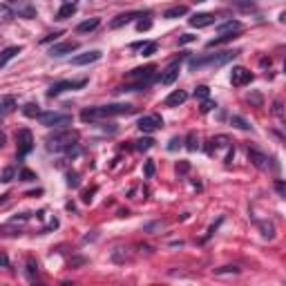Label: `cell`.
I'll return each instance as SVG.
<instances>
[{"label":"cell","mask_w":286,"mask_h":286,"mask_svg":"<svg viewBox=\"0 0 286 286\" xmlns=\"http://www.w3.org/2000/svg\"><path fill=\"white\" fill-rule=\"evenodd\" d=\"M67 186H72V188H76V186H78V175H76V172H69V175H67Z\"/></svg>","instance_id":"35"},{"label":"cell","mask_w":286,"mask_h":286,"mask_svg":"<svg viewBox=\"0 0 286 286\" xmlns=\"http://www.w3.org/2000/svg\"><path fill=\"white\" fill-rule=\"evenodd\" d=\"M134 143H136V150H141V152H143V150H150V148L155 146V141H152L150 136H146V139H139V141H134Z\"/></svg>","instance_id":"24"},{"label":"cell","mask_w":286,"mask_h":286,"mask_svg":"<svg viewBox=\"0 0 286 286\" xmlns=\"http://www.w3.org/2000/svg\"><path fill=\"white\" fill-rule=\"evenodd\" d=\"M230 123H233L235 127H239V130H248V127H251L242 117H233V119H230Z\"/></svg>","instance_id":"29"},{"label":"cell","mask_w":286,"mask_h":286,"mask_svg":"<svg viewBox=\"0 0 286 286\" xmlns=\"http://www.w3.org/2000/svg\"><path fill=\"white\" fill-rule=\"evenodd\" d=\"M38 121H40V126H45V127L72 126V117H69V114H59V112H40Z\"/></svg>","instance_id":"3"},{"label":"cell","mask_w":286,"mask_h":286,"mask_svg":"<svg viewBox=\"0 0 286 286\" xmlns=\"http://www.w3.org/2000/svg\"><path fill=\"white\" fill-rule=\"evenodd\" d=\"M98 59H101V52H98V49H94V52L81 54V56H74L72 63L74 65H90V63H94V61H98Z\"/></svg>","instance_id":"12"},{"label":"cell","mask_w":286,"mask_h":286,"mask_svg":"<svg viewBox=\"0 0 286 286\" xmlns=\"http://www.w3.org/2000/svg\"><path fill=\"white\" fill-rule=\"evenodd\" d=\"M152 175H155V163L148 161V163H146V177H152Z\"/></svg>","instance_id":"39"},{"label":"cell","mask_w":286,"mask_h":286,"mask_svg":"<svg viewBox=\"0 0 286 286\" xmlns=\"http://www.w3.org/2000/svg\"><path fill=\"white\" fill-rule=\"evenodd\" d=\"M14 175H16L14 168H5V170H2V181H5V184H9V181L14 179Z\"/></svg>","instance_id":"30"},{"label":"cell","mask_w":286,"mask_h":286,"mask_svg":"<svg viewBox=\"0 0 286 286\" xmlns=\"http://www.w3.org/2000/svg\"><path fill=\"white\" fill-rule=\"evenodd\" d=\"M248 159H251L253 163H255L259 170H266V168H268V157H266V155H262V152L248 150Z\"/></svg>","instance_id":"15"},{"label":"cell","mask_w":286,"mask_h":286,"mask_svg":"<svg viewBox=\"0 0 286 286\" xmlns=\"http://www.w3.org/2000/svg\"><path fill=\"white\" fill-rule=\"evenodd\" d=\"M85 78H78V81H61V83H54L52 88H49V96H56V94H61V92H65V90H78V88H83L85 85Z\"/></svg>","instance_id":"6"},{"label":"cell","mask_w":286,"mask_h":286,"mask_svg":"<svg viewBox=\"0 0 286 286\" xmlns=\"http://www.w3.org/2000/svg\"><path fill=\"white\" fill-rule=\"evenodd\" d=\"M150 27H152L150 20H139V23H136V30H139V32H148Z\"/></svg>","instance_id":"32"},{"label":"cell","mask_w":286,"mask_h":286,"mask_svg":"<svg viewBox=\"0 0 286 286\" xmlns=\"http://www.w3.org/2000/svg\"><path fill=\"white\" fill-rule=\"evenodd\" d=\"M20 177H23V181H34L36 175L32 172V170H20Z\"/></svg>","instance_id":"34"},{"label":"cell","mask_w":286,"mask_h":286,"mask_svg":"<svg viewBox=\"0 0 286 286\" xmlns=\"http://www.w3.org/2000/svg\"><path fill=\"white\" fill-rule=\"evenodd\" d=\"M78 143V132L76 130H63V132H56L54 136L47 139V150L52 152H63L69 150Z\"/></svg>","instance_id":"2"},{"label":"cell","mask_w":286,"mask_h":286,"mask_svg":"<svg viewBox=\"0 0 286 286\" xmlns=\"http://www.w3.org/2000/svg\"><path fill=\"white\" fill-rule=\"evenodd\" d=\"M275 188H277V192H280V194H284V184H282V181H277Z\"/></svg>","instance_id":"42"},{"label":"cell","mask_w":286,"mask_h":286,"mask_svg":"<svg viewBox=\"0 0 286 286\" xmlns=\"http://www.w3.org/2000/svg\"><path fill=\"white\" fill-rule=\"evenodd\" d=\"M253 81V72H248L246 67H233L230 72V83H233L235 88H244L248 83Z\"/></svg>","instance_id":"7"},{"label":"cell","mask_w":286,"mask_h":286,"mask_svg":"<svg viewBox=\"0 0 286 286\" xmlns=\"http://www.w3.org/2000/svg\"><path fill=\"white\" fill-rule=\"evenodd\" d=\"M59 36H63V32H54V34H49V36H45L43 38V43H49V40H56Z\"/></svg>","instance_id":"38"},{"label":"cell","mask_w":286,"mask_h":286,"mask_svg":"<svg viewBox=\"0 0 286 286\" xmlns=\"http://www.w3.org/2000/svg\"><path fill=\"white\" fill-rule=\"evenodd\" d=\"M186 14H188V7H186V5H179V7H172V9L165 11L163 18H170V20H172V18H179V16H186Z\"/></svg>","instance_id":"21"},{"label":"cell","mask_w":286,"mask_h":286,"mask_svg":"<svg viewBox=\"0 0 286 286\" xmlns=\"http://www.w3.org/2000/svg\"><path fill=\"white\" fill-rule=\"evenodd\" d=\"M157 47H159V45H157V43H146V45H139V49H141V54H143V56H152V54L157 52Z\"/></svg>","instance_id":"25"},{"label":"cell","mask_w":286,"mask_h":286,"mask_svg":"<svg viewBox=\"0 0 286 286\" xmlns=\"http://www.w3.org/2000/svg\"><path fill=\"white\" fill-rule=\"evenodd\" d=\"M215 107V103L213 101H208V98H204V103H201V114H208L210 110Z\"/></svg>","instance_id":"31"},{"label":"cell","mask_w":286,"mask_h":286,"mask_svg":"<svg viewBox=\"0 0 286 286\" xmlns=\"http://www.w3.org/2000/svg\"><path fill=\"white\" fill-rule=\"evenodd\" d=\"M157 72V67L155 65H146V67H136V69H132L130 72V78H143V81H150L152 78V74Z\"/></svg>","instance_id":"11"},{"label":"cell","mask_w":286,"mask_h":286,"mask_svg":"<svg viewBox=\"0 0 286 286\" xmlns=\"http://www.w3.org/2000/svg\"><path fill=\"white\" fill-rule=\"evenodd\" d=\"M23 114H25V117L34 119V117H38V114H40V110H38V105H36V103H27V105L23 107Z\"/></svg>","instance_id":"23"},{"label":"cell","mask_w":286,"mask_h":286,"mask_svg":"<svg viewBox=\"0 0 286 286\" xmlns=\"http://www.w3.org/2000/svg\"><path fill=\"white\" fill-rule=\"evenodd\" d=\"M11 18H14V9L9 5H0V20L2 23H9Z\"/></svg>","instance_id":"22"},{"label":"cell","mask_w":286,"mask_h":286,"mask_svg":"<svg viewBox=\"0 0 286 286\" xmlns=\"http://www.w3.org/2000/svg\"><path fill=\"white\" fill-rule=\"evenodd\" d=\"M5 146V134H0V148Z\"/></svg>","instance_id":"43"},{"label":"cell","mask_w":286,"mask_h":286,"mask_svg":"<svg viewBox=\"0 0 286 286\" xmlns=\"http://www.w3.org/2000/svg\"><path fill=\"white\" fill-rule=\"evenodd\" d=\"M186 98H188V94H186L184 90H175V92L163 101V105L165 107H177V105H181V103H186Z\"/></svg>","instance_id":"10"},{"label":"cell","mask_w":286,"mask_h":286,"mask_svg":"<svg viewBox=\"0 0 286 286\" xmlns=\"http://www.w3.org/2000/svg\"><path fill=\"white\" fill-rule=\"evenodd\" d=\"M16 98L14 96H5L2 101H0V117H7V114H11V112L16 110Z\"/></svg>","instance_id":"16"},{"label":"cell","mask_w":286,"mask_h":286,"mask_svg":"<svg viewBox=\"0 0 286 286\" xmlns=\"http://www.w3.org/2000/svg\"><path fill=\"white\" fill-rule=\"evenodd\" d=\"M181 143H184V141H181L179 136H175V139H170V146H168V150H172V152H175L177 148H181Z\"/></svg>","instance_id":"33"},{"label":"cell","mask_w":286,"mask_h":286,"mask_svg":"<svg viewBox=\"0 0 286 286\" xmlns=\"http://www.w3.org/2000/svg\"><path fill=\"white\" fill-rule=\"evenodd\" d=\"M273 112H275V117L284 119V112H282V101H275V105H273Z\"/></svg>","instance_id":"36"},{"label":"cell","mask_w":286,"mask_h":286,"mask_svg":"<svg viewBox=\"0 0 286 286\" xmlns=\"http://www.w3.org/2000/svg\"><path fill=\"white\" fill-rule=\"evenodd\" d=\"M63 2H69V5H76V0H63Z\"/></svg>","instance_id":"44"},{"label":"cell","mask_w":286,"mask_h":286,"mask_svg":"<svg viewBox=\"0 0 286 286\" xmlns=\"http://www.w3.org/2000/svg\"><path fill=\"white\" fill-rule=\"evenodd\" d=\"M186 141H188V150H190V152H194V150L199 148V143H197V134H194V132H190L188 139H186Z\"/></svg>","instance_id":"28"},{"label":"cell","mask_w":286,"mask_h":286,"mask_svg":"<svg viewBox=\"0 0 286 286\" xmlns=\"http://www.w3.org/2000/svg\"><path fill=\"white\" fill-rule=\"evenodd\" d=\"M134 105H127V103H117V105H101V107H90V110L81 112V119L85 123L88 121H98V119H107V117H121V114H132Z\"/></svg>","instance_id":"1"},{"label":"cell","mask_w":286,"mask_h":286,"mask_svg":"<svg viewBox=\"0 0 286 286\" xmlns=\"http://www.w3.org/2000/svg\"><path fill=\"white\" fill-rule=\"evenodd\" d=\"M213 23H215V16L213 14H194L192 18H190V25H192V27H197V30H201V27H210Z\"/></svg>","instance_id":"9"},{"label":"cell","mask_w":286,"mask_h":286,"mask_svg":"<svg viewBox=\"0 0 286 286\" xmlns=\"http://www.w3.org/2000/svg\"><path fill=\"white\" fill-rule=\"evenodd\" d=\"M188 168H190V165L184 161V163H179V165H177V172H188Z\"/></svg>","instance_id":"40"},{"label":"cell","mask_w":286,"mask_h":286,"mask_svg":"<svg viewBox=\"0 0 286 286\" xmlns=\"http://www.w3.org/2000/svg\"><path fill=\"white\" fill-rule=\"evenodd\" d=\"M11 2H25V0H11Z\"/></svg>","instance_id":"45"},{"label":"cell","mask_w":286,"mask_h":286,"mask_svg":"<svg viewBox=\"0 0 286 286\" xmlns=\"http://www.w3.org/2000/svg\"><path fill=\"white\" fill-rule=\"evenodd\" d=\"M16 141H18V155L25 157L30 155L32 148H34V139H32V132L30 130H18V134H16Z\"/></svg>","instance_id":"5"},{"label":"cell","mask_w":286,"mask_h":286,"mask_svg":"<svg viewBox=\"0 0 286 286\" xmlns=\"http://www.w3.org/2000/svg\"><path fill=\"white\" fill-rule=\"evenodd\" d=\"M78 49V43L76 40H67V43H59V45H54L52 49H49V54L52 56H65V54H72Z\"/></svg>","instance_id":"8"},{"label":"cell","mask_w":286,"mask_h":286,"mask_svg":"<svg viewBox=\"0 0 286 286\" xmlns=\"http://www.w3.org/2000/svg\"><path fill=\"white\" fill-rule=\"evenodd\" d=\"M259 228H262V230H264V237H268V239H271V237H275V226H273V223H266V222H262V223H259Z\"/></svg>","instance_id":"26"},{"label":"cell","mask_w":286,"mask_h":286,"mask_svg":"<svg viewBox=\"0 0 286 286\" xmlns=\"http://www.w3.org/2000/svg\"><path fill=\"white\" fill-rule=\"evenodd\" d=\"M242 30V25L237 23V20H228V23H223L222 27H219V34H237V32Z\"/></svg>","instance_id":"18"},{"label":"cell","mask_w":286,"mask_h":286,"mask_svg":"<svg viewBox=\"0 0 286 286\" xmlns=\"http://www.w3.org/2000/svg\"><path fill=\"white\" fill-rule=\"evenodd\" d=\"M197 2H204V0H197Z\"/></svg>","instance_id":"46"},{"label":"cell","mask_w":286,"mask_h":286,"mask_svg":"<svg viewBox=\"0 0 286 286\" xmlns=\"http://www.w3.org/2000/svg\"><path fill=\"white\" fill-rule=\"evenodd\" d=\"M208 94H210V90L206 88V85H199V88L194 90V98H201V101H204V98H208Z\"/></svg>","instance_id":"27"},{"label":"cell","mask_w":286,"mask_h":286,"mask_svg":"<svg viewBox=\"0 0 286 286\" xmlns=\"http://www.w3.org/2000/svg\"><path fill=\"white\" fill-rule=\"evenodd\" d=\"M161 127H163V119L159 114H146V117L139 119V130L143 134H152V132L161 130Z\"/></svg>","instance_id":"4"},{"label":"cell","mask_w":286,"mask_h":286,"mask_svg":"<svg viewBox=\"0 0 286 286\" xmlns=\"http://www.w3.org/2000/svg\"><path fill=\"white\" fill-rule=\"evenodd\" d=\"M98 23H101V20L98 18H90V20H85V23H81L76 27V32H81V34H85V32H94L98 27Z\"/></svg>","instance_id":"19"},{"label":"cell","mask_w":286,"mask_h":286,"mask_svg":"<svg viewBox=\"0 0 286 286\" xmlns=\"http://www.w3.org/2000/svg\"><path fill=\"white\" fill-rule=\"evenodd\" d=\"M134 18H139V14L136 11H127V14H119L117 18L112 20L110 23V27L112 30H119V27H123V25H127L130 20H134Z\"/></svg>","instance_id":"13"},{"label":"cell","mask_w":286,"mask_h":286,"mask_svg":"<svg viewBox=\"0 0 286 286\" xmlns=\"http://www.w3.org/2000/svg\"><path fill=\"white\" fill-rule=\"evenodd\" d=\"M0 266H7V255H5V253H0Z\"/></svg>","instance_id":"41"},{"label":"cell","mask_w":286,"mask_h":286,"mask_svg":"<svg viewBox=\"0 0 286 286\" xmlns=\"http://www.w3.org/2000/svg\"><path fill=\"white\" fill-rule=\"evenodd\" d=\"M16 54H20V47H7V49H2V52H0V67H5V65L14 59Z\"/></svg>","instance_id":"17"},{"label":"cell","mask_w":286,"mask_h":286,"mask_svg":"<svg viewBox=\"0 0 286 286\" xmlns=\"http://www.w3.org/2000/svg\"><path fill=\"white\" fill-rule=\"evenodd\" d=\"M74 14H76V5H69V2H65V5L59 9V14H56V16H59V20H65V18H72Z\"/></svg>","instance_id":"20"},{"label":"cell","mask_w":286,"mask_h":286,"mask_svg":"<svg viewBox=\"0 0 286 286\" xmlns=\"http://www.w3.org/2000/svg\"><path fill=\"white\" fill-rule=\"evenodd\" d=\"M192 40H194L192 34H184V36L179 38V45H188V43H192Z\"/></svg>","instance_id":"37"},{"label":"cell","mask_w":286,"mask_h":286,"mask_svg":"<svg viewBox=\"0 0 286 286\" xmlns=\"http://www.w3.org/2000/svg\"><path fill=\"white\" fill-rule=\"evenodd\" d=\"M177 76H179V63L175 61V63L165 69L163 76H161V83H163V85H172V83L177 81Z\"/></svg>","instance_id":"14"}]
</instances>
